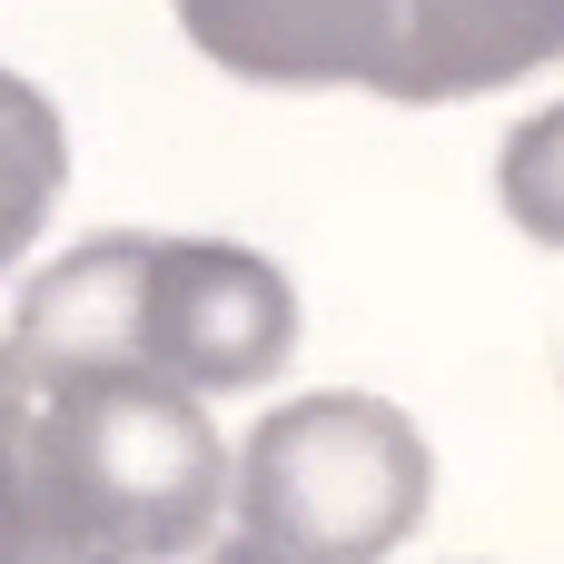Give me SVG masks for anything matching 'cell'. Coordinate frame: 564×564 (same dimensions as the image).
Segmentation results:
<instances>
[{"label":"cell","mask_w":564,"mask_h":564,"mask_svg":"<svg viewBox=\"0 0 564 564\" xmlns=\"http://www.w3.org/2000/svg\"><path fill=\"white\" fill-rule=\"evenodd\" d=\"M297 347V288L238 238H149L139 268V377L188 397L268 387Z\"/></svg>","instance_id":"obj_3"},{"label":"cell","mask_w":564,"mask_h":564,"mask_svg":"<svg viewBox=\"0 0 564 564\" xmlns=\"http://www.w3.org/2000/svg\"><path fill=\"white\" fill-rule=\"evenodd\" d=\"M564 59V0H406V40L377 99L436 109V99H486Z\"/></svg>","instance_id":"obj_5"},{"label":"cell","mask_w":564,"mask_h":564,"mask_svg":"<svg viewBox=\"0 0 564 564\" xmlns=\"http://www.w3.org/2000/svg\"><path fill=\"white\" fill-rule=\"evenodd\" d=\"M30 416H40V377H30V357L0 337V564H79L69 535H59V516H50Z\"/></svg>","instance_id":"obj_7"},{"label":"cell","mask_w":564,"mask_h":564,"mask_svg":"<svg viewBox=\"0 0 564 564\" xmlns=\"http://www.w3.org/2000/svg\"><path fill=\"white\" fill-rule=\"evenodd\" d=\"M178 30L258 89H387L406 0H178Z\"/></svg>","instance_id":"obj_4"},{"label":"cell","mask_w":564,"mask_h":564,"mask_svg":"<svg viewBox=\"0 0 564 564\" xmlns=\"http://www.w3.org/2000/svg\"><path fill=\"white\" fill-rule=\"evenodd\" d=\"M30 446H40L50 516H59L79 564L198 555L218 535V516H228V486H238L208 406L188 387H169V377H139V367L40 377Z\"/></svg>","instance_id":"obj_1"},{"label":"cell","mask_w":564,"mask_h":564,"mask_svg":"<svg viewBox=\"0 0 564 564\" xmlns=\"http://www.w3.org/2000/svg\"><path fill=\"white\" fill-rule=\"evenodd\" d=\"M496 198H506V218H516L535 248H564V99L506 129V149H496Z\"/></svg>","instance_id":"obj_8"},{"label":"cell","mask_w":564,"mask_h":564,"mask_svg":"<svg viewBox=\"0 0 564 564\" xmlns=\"http://www.w3.org/2000/svg\"><path fill=\"white\" fill-rule=\"evenodd\" d=\"M59 188H69V129H59V109L20 69H0V278L30 258V238L50 228Z\"/></svg>","instance_id":"obj_6"},{"label":"cell","mask_w":564,"mask_h":564,"mask_svg":"<svg viewBox=\"0 0 564 564\" xmlns=\"http://www.w3.org/2000/svg\"><path fill=\"white\" fill-rule=\"evenodd\" d=\"M436 496V456L406 406L317 387L288 397L238 456V535L268 564H387Z\"/></svg>","instance_id":"obj_2"},{"label":"cell","mask_w":564,"mask_h":564,"mask_svg":"<svg viewBox=\"0 0 564 564\" xmlns=\"http://www.w3.org/2000/svg\"><path fill=\"white\" fill-rule=\"evenodd\" d=\"M169 564H268V555H258V545H248V535H208V545H198V555H169Z\"/></svg>","instance_id":"obj_9"}]
</instances>
